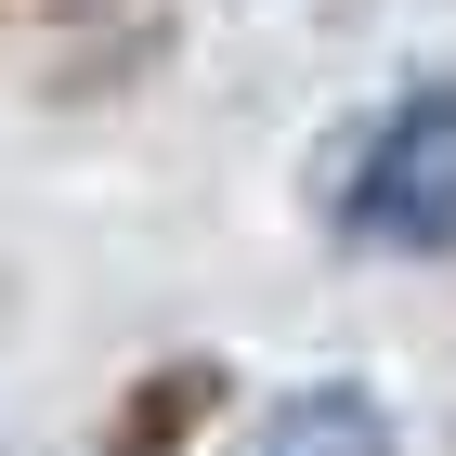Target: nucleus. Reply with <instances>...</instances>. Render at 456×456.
<instances>
[{"mask_svg":"<svg viewBox=\"0 0 456 456\" xmlns=\"http://www.w3.org/2000/svg\"><path fill=\"white\" fill-rule=\"evenodd\" d=\"M339 235L352 248H456V78H418V92H391L379 131L352 143L339 170Z\"/></svg>","mask_w":456,"mask_h":456,"instance_id":"obj_1","label":"nucleus"},{"mask_svg":"<svg viewBox=\"0 0 456 456\" xmlns=\"http://www.w3.org/2000/svg\"><path fill=\"white\" fill-rule=\"evenodd\" d=\"M248 456H391V404L365 379H300V391L261 404Z\"/></svg>","mask_w":456,"mask_h":456,"instance_id":"obj_2","label":"nucleus"},{"mask_svg":"<svg viewBox=\"0 0 456 456\" xmlns=\"http://www.w3.org/2000/svg\"><path fill=\"white\" fill-rule=\"evenodd\" d=\"M196 404H222V365H170V379H143L131 404H118V444H105V456H170Z\"/></svg>","mask_w":456,"mask_h":456,"instance_id":"obj_3","label":"nucleus"}]
</instances>
